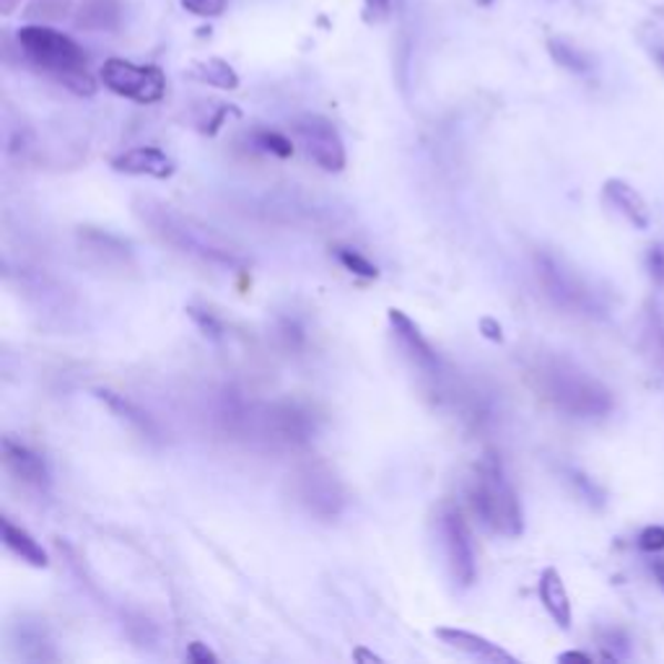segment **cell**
<instances>
[{"mask_svg": "<svg viewBox=\"0 0 664 664\" xmlns=\"http://www.w3.org/2000/svg\"><path fill=\"white\" fill-rule=\"evenodd\" d=\"M17 44L37 71L48 73L73 94H97V81L89 73L87 50L68 34L48 24H27L17 32Z\"/></svg>", "mask_w": 664, "mask_h": 664, "instance_id": "cell-1", "label": "cell"}, {"mask_svg": "<svg viewBox=\"0 0 664 664\" xmlns=\"http://www.w3.org/2000/svg\"><path fill=\"white\" fill-rule=\"evenodd\" d=\"M138 213L153 229V234L177 247V250L195 254L205 262H219V265H244L242 254L229 242H223L211 227L195 221L192 215L174 211L172 205L159 203V200H143V203H138Z\"/></svg>", "mask_w": 664, "mask_h": 664, "instance_id": "cell-2", "label": "cell"}, {"mask_svg": "<svg viewBox=\"0 0 664 664\" xmlns=\"http://www.w3.org/2000/svg\"><path fill=\"white\" fill-rule=\"evenodd\" d=\"M540 392L574 419H602L613 411V395L605 384L561 359L545 361L537 369Z\"/></svg>", "mask_w": 664, "mask_h": 664, "instance_id": "cell-3", "label": "cell"}, {"mask_svg": "<svg viewBox=\"0 0 664 664\" xmlns=\"http://www.w3.org/2000/svg\"><path fill=\"white\" fill-rule=\"evenodd\" d=\"M470 504L481 516L485 527L504 537H520L524 530L522 504L512 481L504 473V465L496 454H483L477 462L473 483H470Z\"/></svg>", "mask_w": 664, "mask_h": 664, "instance_id": "cell-4", "label": "cell"}, {"mask_svg": "<svg viewBox=\"0 0 664 664\" xmlns=\"http://www.w3.org/2000/svg\"><path fill=\"white\" fill-rule=\"evenodd\" d=\"M99 81L104 83V89H110L112 94L138 104H157L167 94V79L157 66H135L130 60L110 58L104 60L102 71H99Z\"/></svg>", "mask_w": 664, "mask_h": 664, "instance_id": "cell-5", "label": "cell"}, {"mask_svg": "<svg viewBox=\"0 0 664 664\" xmlns=\"http://www.w3.org/2000/svg\"><path fill=\"white\" fill-rule=\"evenodd\" d=\"M293 135L306 157L324 172H341L345 167V145L338 128L322 114H301L291 122Z\"/></svg>", "mask_w": 664, "mask_h": 664, "instance_id": "cell-6", "label": "cell"}, {"mask_svg": "<svg viewBox=\"0 0 664 664\" xmlns=\"http://www.w3.org/2000/svg\"><path fill=\"white\" fill-rule=\"evenodd\" d=\"M439 532H442V545H444V559L446 566H450V574L454 584L467 590V586L475 584L477 579V559L473 547V535H470L467 522L462 520L457 509H444L442 516H439Z\"/></svg>", "mask_w": 664, "mask_h": 664, "instance_id": "cell-7", "label": "cell"}, {"mask_svg": "<svg viewBox=\"0 0 664 664\" xmlns=\"http://www.w3.org/2000/svg\"><path fill=\"white\" fill-rule=\"evenodd\" d=\"M296 496L320 520H335L343 512L345 493L338 477L320 465L301 470L296 475Z\"/></svg>", "mask_w": 664, "mask_h": 664, "instance_id": "cell-8", "label": "cell"}, {"mask_svg": "<svg viewBox=\"0 0 664 664\" xmlns=\"http://www.w3.org/2000/svg\"><path fill=\"white\" fill-rule=\"evenodd\" d=\"M537 275L543 281L547 296H551L555 304L566 309H590V291L579 283V278L559 265L547 254H540L537 258Z\"/></svg>", "mask_w": 664, "mask_h": 664, "instance_id": "cell-9", "label": "cell"}, {"mask_svg": "<svg viewBox=\"0 0 664 664\" xmlns=\"http://www.w3.org/2000/svg\"><path fill=\"white\" fill-rule=\"evenodd\" d=\"M390 324H392V332H395L400 349H403L405 356L413 361V366H419L421 372L426 374H436L439 366H442V361H439L436 351L431 349L426 338L421 335L419 324H415L403 309H390Z\"/></svg>", "mask_w": 664, "mask_h": 664, "instance_id": "cell-10", "label": "cell"}, {"mask_svg": "<svg viewBox=\"0 0 664 664\" xmlns=\"http://www.w3.org/2000/svg\"><path fill=\"white\" fill-rule=\"evenodd\" d=\"M3 465L17 481L32 485V489H48L50 485V473L44 460L13 436L3 439Z\"/></svg>", "mask_w": 664, "mask_h": 664, "instance_id": "cell-11", "label": "cell"}, {"mask_svg": "<svg viewBox=\"0 0 664 664\" xmlns=\"http://www.w3.org/2000/svg\"><path fill=\"white\" fill-rule=\"evenodd\" d=\"M112 169L122 174L167 180V177L174 174V161L169 159L164 151L157 149V145H138V149L120 153V157L112 161Z\"/></svg>", "mask_w": 664, "mask_h": 664, "instance_id": "cell-12", "label": "cell"}, {"mask_svg": "<svg viewBox=\"0 0 664 664\" xmlns=\"http://www.w3.org/2000/svg\"><path fill=\"white\" fill-rule=\"evenodd\" d=\"M602 195H605L607 203L613 205L633 229H641V231L648 229V223H652V211H648L644 195H641L636 188H631V184L623 180H607L605 188H602Z\"/></svg>", "mask_w": 664, "mask_h": 664, "instance_id": "cell-13", "label": "cell"}, {"mask_svg": "<svg viewBox=\"0 0 664 664\" xmlns=\"http://www.w3.org/2000/svg\"><path fill=\"white\" fill-rule=\"evenodd\" d=\"M125 0H76L73 24L87 32H114L122 24Z\"/></svg>", "mask_w": 664, "mask_h": 664, "instance_id": "cell-14", "label": "cell"}, {"mask_svg": "<svg viewBox=\"0 0 664 664\" xmlns=\"http://www.w3.org/2000/svg\"><path fill=\"white\" fill-rule=\"evenodd\" d=\"M436 636L444 641L446 646L457 648L462 654L477 656L483 662H493V664H514L516 656L509 654L506 648H501L499 644H493L485 636H477V633L462 631V628H436Z\"/></svg>", "mask_w": 664, "mask_h": 664, "instance_id": "cell-15", "label": "cell"}, {"mask_svg": "<svg viewBox=\"0 0 664 664\" xmlns=\"http://www.w3.org/2000/svg\"><path fill=\"white\" fill-rule=\"evenodd\" d=\"M537 592H540V600H543V607L547 610V615L559 623V628L569 631L571 628V600H569L566 584H563L559 571L545 569L543 574H540Z\"/></svg>", "mask_w": 664, "mask_h": 664, "instance_id": "cell-16", "label": "cell"}, {"mask_svg": "<svg viewBox=\"0 0 664 664\" xmlns=\"http://www.w3.org/2000/svg\"><path fill=\"white\" fill-rule=\"evenodd\" d=\"M3 543L11 553H17L21 561H27L29 566L44 569L50 563L48 553H44V547L37 543V540L29 535L24 527L13 524L9 516H3Z\"/></svg>", "mask_w": 664, "mask_h": 664, "instance_id": "cell-17", "label": "cell"}, {"mask_svg": "<svg viewBox=\"0 0 664 664\" xmlns=\"http://www.w3.org/2000/svg\"><path fill=\"white\" fill-rule=\"evenodd\" d=\"M99 395V400H102V403L110 408V411L118 415V419H122L128 423L130 429H135L138 434H143V436H157V426H153V421L149 419V415H145L141 408L138 405H133L130 403V400H125L122 395H118V392H110V390H102V392H97Z\"/></svg>", "mask_w": 664, "mask_h": 664, "instance_id": "cell-18", "label": "cell"}, {"mask_svg": "<svg viewBox=\"0 0 664 664\" xmlns=\"http://www.w3.org/2000/svg\"><path fill=\"white\" fill-rule=\"evenodd\" d=\"M190 76L192 79H198L200 83H208V87H215L221 91H234L239 87V76L234 68H231L227 60H219V58H208L192 63Z\"/></svg>", "mask_w": 664, "mask_h": 664, "instance_id": "cell-19", "label": "cell"}, {"mask_svg": "<svg viewBox=\"0 0 664 664\" xmlns=\"http://www.w3.org/2000/svg\"><path fill=\"white\" fill-rule=\"evenodd\" d=\"M76 17V0H29L24 6L27 24H60Z\"/></svg>", "mask_w": 664, "mask_h": 664, "instance_id": "cell-20", "label": "cell"}, {"mask_svg": "<svg viewBox=\"0 0 664 664\" xmlns=\"http://www.w3.org/2000/svg\"><path fill=\"white\" fill-rule=\"evenodd\" d=\"M547 52H551V58L563 68V71H571L576 76L590 73V68H592L590 58H586L582 50H576L574 44H569L563 40H551L547 42Z\"/></svg>", "mask_w": 664, "mask_h": 664, "instance_id": "cell-21", "label": "cell"}, {"mask_svg": "<svg viewBox=\"0 0 664 664\" xmlns=\"http://www.w3.org/2000/svg\"><path fill=\"white\" fill-rule=\"evenodd\" d=\"M254 141H258L262 151L273 153L278 159H289L293 153V143L285 135L275 133V130H260V133L254 135Z\"/></svg>", "mask_w": 664, "mask_h": 664, "instance_id": "cell-22", "label": "cell"}, {"mask_svg": "<svg viewBox=\"0 0 664 664\" xmlns=\"http://www.w3.org/2000/svg\"><path fill=\"white\" fill-rule=\"evenodd\" d=\"M338 260H341L343 265L351 270V273H356L361 278H376V275H380L376 265H372V262H369L366 258H361L356 250H349V247H338Z\"/></svg>", "mask_w": 664, "mask_h": 664, "instance_id": "cell-23", "label": "cell"}, {"mask_svg": "<svg viewBox=\"0 0 664 664\" xmlns=\"http://www.w3.org/2000/svg\"><path fill=\"white\" fill-rule=\"evenodd\" d=\"M182 9L200 19H219L227 11V0H180Z\"/></svg>", "mask_w": 664, "mask_h": 664, "instance_id": "cell-24", "label": "cell"}, {"mask_svg": "<svg viewBox=\"0 0 664 664\" xmlns=\"http://www.w3.org/2000/svg\"><path fill=\"white\" fill-rule=\"evenodd\" d=\"M638 547L644 553H660L664 551V527L660 524H652L638 535Z\"/></svg>", "mask_w": 664, "mask_h": 664, "instance_id": "cell-25", "label": "cell"}, {"mask_svg": "<svg viewBox=\"0 0 664 664\" xmlns=\"http://www.w3.org/2000/svg\"><path fill=\"white\" fill-rule=\"evenodd\" d=\"M392 0H364V19L366 24H380L390 17Z\"/></svg>", "mask_w": 664, "mask_h": 664, "instance_id": "cell-26", "label": "cell"}, {"mask_svg": "<svg viewBox=\"0 0 664 664\" xmlns=\"http://www.w3.org/2000/svg\"><path fill=\"white\" fill-rule=\"evenodd\" d=\"M648 341H652V351L660 366H664V322L660 316H654L652 328H648Z\"/></svg>", "mask_w": 664, "mask_h": 664, "instance_id": "cell-27", "label": "cell"}, {"mask_svg": "<svg viewBox=\"0 0 664 664\" xmlns=\"http://www.w3.org/2000/svg\"><path fill=\"white\" fill-rule=\"evenodd\" d=\"M648 273L656 283H664V250L662 247H652V252H648Z\"/></svg>", "mask_w": 664, "mask_h": 664, "instance_id": "cell-28", "label": "cell"}, {"mask_svg": "<svg viewBox=\"0 0 664 664\" xmlns=\"http://www.w3.org/2000/svg\"><path fill=\"white\" fill-rule=\"evenodd\" d=\"M188 660L195 664H208V662H219V656H215L205 644H200V641H192L188 646Z\"/></svg>", "mask_w": 664, "mask_h": 664, "instance_id": "cell-29", "label": "cell"}, {"mask_svg": "<svg viewBox=\"0 0 664 664\" xmlns=\"http://www.w3.org/2000/svg\"><path fill=\"white\" fill-rule=\"evenodd\" d=\"M353 660L356 662H361V664H380V662H384L380 654H374V652H369V648H364V646H359V648H353Z\"/></svg>", "mask_w": 664, "mask_h": 664, "instance_id": "cell-30", "label": "cell"}, {"mask_svg": "<svg viewBox=\"0 0 664 664\" xmlns=\"http://www.w3.org/2000/svg\"><path fill=\"white\" fill-rule=\"evenodd\" d=\"M190 314H192V316H195V320H198L200 324H203V330H205V332H208V330H211V335H219V324H215V322L211 320V316L200 314V312H198V309H190Z\"/></svg>", "mask_w": 664, "mask_h": 664, "instance_id": "cell-31", "label": "cell"}, {"mask_svg": "<svg viewBox=\"0 0 664 664\" xmlns=\"http://www.w3.org/2000/svg\"><path fill=\"white\" fill-rule=\"evenodd\" d=\"M559 662H592V656L582 652H566L559 656Z\"/></svg>", "mask_w": 664, "mask_h": 664, "instance_id": "cell-32", "label": "cell"}, {"mask_svg": "<svg viewBox=\"0 0 664 664\" xmlns=\"http://www.w3.org/2000/svg\"><path fill=\"white\" fill-rule=\"evenodd\" d=\"M652 574H654V582L662 586L664 590V559H660V561H654L652 563Z\"/></svg>", "mask_w": 664, "mask_h": 664, "instance_id": "cell-33", "label": "cell"}, {"mask_svg": "<svg viewBox=\"0 0 664 664\" xmlns=\"http://www.w3.org/2000/svg\"><path fill=\"white\" fill-rule=\"evenodd\" d=\"M21 6V0H0V13L3 17H9V13H13Z\"/></svg>", "mask_w": 664, "mask_h": 664, "instance_id": "cell-34", "label": "cell"}, {"mask_svg": "<svg viewBox=\"0 0 664 664\" xmlns=\"http://www.w3.org/2000/svg\"><path fill=\"white\" fill-rule=\"evenodd\" d=\"M654 58H656V63H660V68L664 71V50H656Z\"/></svg>", "mask_w": 664, "mask_h": 664, "instance_id": "cell-35", "label": "cell"}, {"mask_svg": "<svg viewBox=\"0 0 664 664\" xmlns=\"http://www.w3.org/2000/svg\"><path fill=\"white\" fill-rule=\"evenodd\" d=\"M477 3H483V6H491V3H493V0H477Z\"/></svg>", "mask_w": 664, "mask_h": 664, "instance_id": "cell-36", "label": "cell"}]
</instances>
